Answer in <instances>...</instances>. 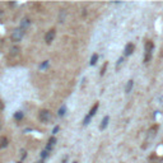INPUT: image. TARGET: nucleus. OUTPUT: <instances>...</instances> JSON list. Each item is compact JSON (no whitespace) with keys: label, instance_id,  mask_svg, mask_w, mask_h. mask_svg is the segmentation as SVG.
Returning a JSON list of instances; mask_svg holds the SVG:
<instances>
[{"label":"nucleus","instance_id":"1","mask_svg":"<svg viewBox=\"0 0 163 163\" xmlns=\"http://www.w3.org/2000/svg\"><path fill=\"white\" fill-rule=\"evenodd\" d=\"M153 50H154V44L149 40L145 42V55H144V63L147 64L152 60V55H153Z\"/></svg>","mask_w":163,"mask_h":163},{"label":"nucleus","instance_id":"2","mask_svg":"<svg viewBox=\"0 0 163 163\" xmlns=\"http://www.w3.org/2000/svg\"><path fill=\"white\" fill-rule=\"evenodd\" d=\"M158 125L157 124H154V125H152L150 127H149V130H148V133H147V138H145V144H150V142L156 138V135H157V133H158Z\"/></svg>","mask_w":163,"mask_h":163},{"label":"nucleus","instance_id":"3","mask_svg":"<svg viewBox=\"0 0 163 163\" xmlns=\"http://www.w3.org/2000/svg\"><path fill=\"white\" fill-rule=\"evenodd\" d=\"M38 118L41 120L42 122H49L51 118H52V115L49 110H41L40 114H38Z\"/></svg>","mask_w":163,"mask_h":163},{"label":"nucleus","instance_id":"4","mask_svg":"<svg viewBox=\"0 0 163 163\" xmlns=\"http://www.w3.org/2000/svg\"><path fill=\"white\" fill-rule=\"evenodd\" d=\"M23 36H24V29H22V28H15L13 31V33H12V41L19 42L23 38Z\"/></svg>","mask_w":163,"mask_h":163},{"label":"nucleus","instance_id":"5","mask_svg":"<svg viewBox=\"0 0 163 163\" xmlns=\"http://www.w3.org/2000/svg\"><path fill=\"white\" fill-rule=\"evenodd\" d=\"M55 35H56V31L55 29H50L47 33H46V36H45V41H46V44H51V42L54 41L55 38Z\"/></svg>","mask_w":163,"mask_h":163},{"label":"nucleus","instance_id":"6","mask_svg":"<svg viewBox=\"0 0 163 163\" xmlns=\"http://www.w3.org/2000/svg\"><path fill=\"white\" fill-rule=\"evenodd\" d=\"M134 50H135V45L134 44H127L125 46V50H124V55L125 56H130L134 52Z\"/></svg>","mask_w":163,"mask_h":163},{"label":"nucleus","instance_id":"7","mask_svg":"<svg viewBox=\"0 0 163 163\" xmlns=\"http://www.w3.org/2000/svg\"><path fill=\"white\" fill-rule=\"evenodd\" d=\"M29 24H31V19L29 18H23L22 21H21V24H19V28H22V29H25V28H28L29 27Z\"/></svg>","mask_w":163,"mask_h":163},{"label":"nucleus","instance_id":"8","mask_svg":"<svg viewBox=\"0 0 163 163\" xmlns=\"http://www.w3.org/2000/svg\"><path fill=\"white\" fill-rule=\"evenodd\" d=\"M56 144V138H54V136H52V138H50L49 139V144H47V147H46V149L47 150H52V148H54V145Z\"/></svg>","mask_w":163,"mask_h":163},{"label":"nucleus","instance_id":"9","mask_svg":"<svg viewBox=\"0 0 163 163\" xmlns=\"http://www.w3.org/2000/svg\"><path fill=\"white\" fill-rule=\"evenodd\" d=\"M108 121H110V117H108V116H105V117H103V120H102L101 125H99V129H101V130H105V129L107 127Z\"/></svg>","mask_w":163,"mask_h":163},{"label":"nucleus","instance_id":"10","mask_svg":"<svg viewBox=\"0 0 163 163\" xmlns=\"http://www.w3.org/2000/svg\"><path fill=\"white\" fill-rule=\"evenodd\" d=\"M8 144H9L8 138H6V136H2V138H0V148H6Z\"/></svg>","mask_w":163,"mask_h":163},{"label":"nucleus","instance_id":"11","mask_svg":"<svg viewBox=\"0 0 163 163\" xmlns=\"http://www.w3.org/2000/svg\"><path fill=\"white\" fill-rule=\"evenodd\" d=\"M133 87H134V80H129L127 82V84H126V87H125V93H130L131 92V89H133Z\"/></svg>","mask_w":163,"mask_h":163},{"label":"nucleus","instance_id":"12","mask_svg":"<svg viewBox=\"0 0 163 163\" xmlns=\"http://www.w3.org/2000/svg\"><path fill=\"white\" fill-rule=\"evenodd\" d=\"M98 107H99V103H98V102H97V103H94L93 105V107L91 108V111H89V116L92 117V116H94V115H96V112H97V110H98Z\"/></svg>","mask_w":163,"mask_h":163},{"label":"nucleus","instance_id":"13","mask_svg":"<svg viewBox=\"0 0 163 163\" xmlns=\"http://www.w3.org/2000/svg\"><path fill=\"white\" fill-rule=\"evenodd\" d=\"M19 51H21V49L18 46H13V47H10L9 54H10V56H15V55L19 54Z\"/></svg>","mask_w":163,"mask_h":163},{"label":"nucleus","instance_id":"14","mask_svg":"<svg viewBox=\"0 0 163 163\" xmlns=\"http://www.w3.org/2000/svg\"><path fill=\"white\" fill-rule=\"evenodd\" d=\"M65 17H66V12H65V9H63L61 12L59 13V22L63 23V22L65 21Z\"/></svg>","mask_w":163,"mask_h":163},{"label":"nucleus","instance_id":"15","mask_svg":"<svg viewBox=\"0 0 163 163\" xmlns=\"http://www.w3.org/2000/svg\"><path fill=\"white\" fill-rule=\"evenodd\" d=\"M50 150H47V149H44L41 152V159L44 161V159H46V158H49V156H50Z\"/></svg>","mask_w":163,"mask_h":163},{"label":"nucleus","instance_id":"16","mask_svg":"<svg viewBox=\"0 0 163 163\" xmlns=\"http://www.w3.org/2000/svg\"><path fill=\"white\" fill-rule=\"evenodd\" d=\"M65 114H66V107H65V106L63 105L61 107H60V108H59V111H57V115H59L60 117H63V116H64Z\"/></svg>","mask_w":163,"mask_h":163},{"label":"nucleus","instance_id":"17","mask_svg":"<svg viewBox=\"0 0 163 163\" xmlns=\"http://www.w3.org/2000/svg\"><path fill=\"white\" fill-rule=\"evenodd\" d=\"M14 118L17 120V121L22 120V118H23V112H22V111H17V112L14 114Z\"/></svg>","mask_w":163,"mask_h":163},{"label":"nucleus","instance_id":"18","mask_svg":"<svg viewBox=\"0 0 163 163\" xmlns=\"http://www.w3.org/2000/svg\"><path fill=\"white\" fill-rule=\"evenodd\" d=\"M97 60H98V55H97V54H93V55H92V57H91L89 64H91V65H96Z\"/></svg>","mask_w":163,"mask_h":163},{"label":"nucleus","instance_id":"19","mask_svg":"<svg viewBox=\"0 0 163 163\" xmlns=\"http://www.w3.org/2000/svg\"><path fill=\"white\" fill-rule=\"evenodd\" d=\"M124 61H125V59H124V57H120V59H118V61H117V64H116V70L120 69V66H121V65L124 64Z\"/></svg>","mask_w":163,"mask_h":163},{"label":"nucleus","instance_id":"20","mask_svg":"<svg viewBox=\"0 0 163 163\" xmlns=\"http://www.w3.org/2000/svg\"><path fill=\"white\" fill-rule=\"evenodd\" d=\"M49 64H50V61H49V60H46V61H44V63H42V64L40 65V69H41V70L46 69V68L49 66Z\"/></svg>","mask_w":163,"mask_h":163},{"label":"nucleus","instance_id":"21","mask_svg":"<svg viewBox=\"0 0 163 163\" xmlns=\"http://www.w3.org/2000/svg\"><path fill=\"white\" fill-rule=\"evenodd\" d=\"M91 118H92V117H91L89 115H88V116H85L84 120H83V125H84V126H87V125L89 124V121H91Z\"/></svg>","mask_w":163,"mask_h":163},{"label":"nucleus","instance_id":"22","mask_svg":"<svg viewBox=\"0 0 163 163\" xmlns=\"http://www.w3.org/2000/svg\"><path fill=\"white\" fill-rule=\"evenodd\" d=\"M106 68H107V63L103 65V68H102V70H101V75H103V74H105V72H106Z\"/></svg>","mask_w":163,"mask_h":163},{"label":"nucleus","instance_id":"23","mask_svg":"<svg viewBox=\"0 0 163 163\" xmlns=\"http://www.w3.org/2000/svg\"><path fill=\"white\" fill-rule=\"evenodd\" d=\"M59 130H60V127H59V126H55V127H54V130H52V134H57Z\"/></svg>","mask_w":163,"mask_h":163},{"label":"nucleus","instance_id":"24","mask_svg":"<svg viewBox=\"0 0 163 163\" xmlns=\"http://www.w3.org/2000/svg\"><path fill=\"white\" fill-rule=\"evenodd\" d=\"M21 153H22V159H24V158H25V156H27V154H25V150H24V149H22V150H21Z\"/></svg>","mask_w":163,"mask_h":163},{"label":"nucleus","instance_id":"25","mask_svg":"<svg viewBox=\"0 0 163 163\" xmlns=\"http://www.w3.org/2000/svg\"><path fill=\"white\" fill-rule=\"evenodd\" d=\"M3 108H4V103H3V102H2V101H0V111H2Z\"/></svg>","mask_w":163,"mask_h":163},{"label":"nucleus","instance_id":"26","mask_svg":"<svg viewBox=\"0 0 163 163\" xmlns=\"http://www.w3.org/2000/svg\"><path fill=\"white\" fill-rule=\"evenodd\" d=\"M35 163H44V161L41 159V161H37V162H35Z\"/></svg>","mask_w":163,"mask_h":163},{"label":"nucleus","instance_id":"27","mask_svg":"<svg viewBox=\"0 0 163 163\" xmlns=\"http://www.w3.org/2000/svg\"><path fill=\"white\" fill-rule=\"evenodd\" d=\"M17 163H22V161H21V162H17Z\"/></svg>","mask_w":163,"mask_h":163},{"label":"nucleus","instance_id":"28","mask_svg":"<svg viewBox=\"0 0 163 163\" xmlns=\"http://www.w3.org/2000/svg\"><path fill=\"white\" fill-rule=\"evenodd\" d=\"M73 163H78V162H73Z\"/></svg>","mask_w":163,"mask_h":163},{"label":"nucleus","instance_id":"29","mask_svg":"<svg viewBox=\"0 0 163 163\" xmlns=\"http://www.w3.org/2000/svg\"><path fill=\"white\" fill-rule=\"evenodd\" d=\"M0 129H2V125H0Z\"/></svg>","mask_w":163,"mask_h":163},{"label":"nucleus","instance_id":"30","mask_svg":"<svg viewBox=\"0 0 163 163\" xmlns=\"http://www.w3.org/2000/svg\"><path fill=\"white\" fill-rule=\"evenodd\" d=\"M63 163H65V162H63Z\"/></svg>","mask_w":163,"mask_h":163}]
</instances>
